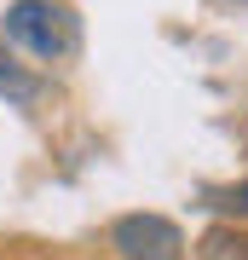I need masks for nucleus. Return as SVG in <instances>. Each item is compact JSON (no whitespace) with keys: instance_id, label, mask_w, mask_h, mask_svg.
Here are the masks:
<instances>
[{"instance_id":"f257e3e1","label":"nucleus","mask_w":248,"mask_h":260,"mask_svg":"<svg viewBox=\"0 0 248 260\" xmlns=\"http://www.w3.org/2000/svg\"><path fill=\"white\" fill-rule=\"evenodd\" d=\"M0 35L12 41L23 58H35L46 70H64L81 58V12L69 0H12L0 12Z\"/></svg>"},{"instance_id":"f03ea898","label":"nucleus","mask_w":248,"mask_h":260,"mask_svg":"<svg viewBox=\"0 0 248 260\" xmlns=\"http://www.w3.org/2000/svg\"><path fill=\"white\" fill-rule=\"evenodd\" d=\"M116 260H185L191 243H185L179 220H167L156 208H133V214H116L110 232H104Z\"/></svg>"},{"instance_id":"7ed1b4c3","label":"nucleus","mask_w":248,"mask_h":260,"mask_svg":"<svg viewBox=\"0 0 248 260\" xmlns=\"http://www.w3.org/2000/svg\"><path fill=\"white\" fill-rule=\"evenodd\" d=\"M52 99H58L52 75L35 70V58H23L6 35H0V104L35 121V116H46V104H52Z\"/></svg>"},{"instance_id":"20e7f679","label":"nucleus","mask_w":248,"mask_h":260,"mask_svg":"<svg viewBox=\"0 0 248 260\" xmlns=\"http://www.w3.org/2000/svg\"><path fill=\"white\" fill-rule=\"evenodd\" d=\"M196 260H248V225L242 220H214L202 237L191 243Z\"/></svg>"},{"instance_id":"39448f33","label":"nucleus","mask_w":248,"mask_h":260,"mask_svg":"<svg viewBox=\"0 0 248 260\" xmlns=\"http://www.w3.org/2000/svg\"><path fill=\"white\" fill-rule=\"evenodd\" d=\"M196 197H202V208L220 214V220H248V179L242 185H202Z\"/></svg>"},{"instance_id":"423d86ee","label":"nucleus","mask_w":248,"mask_h":260,"mask_svg":"<svg viewBox=\"0 0 248 260\" xmlns=\"http://www.w3.org/2000/svg\"><path fill=\"white\" fill-rule=\"evenodd\" d=\"M214 6H237V12H248V0H214Z\"/></svg>"}]
</instances>
